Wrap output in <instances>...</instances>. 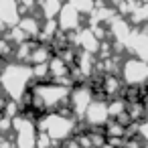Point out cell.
Returning <instances> with one entry per match:
<instances>
[{"label": "cell", "mask_w": 148, "mask_h": 148, "mask_svg": "<svg viewBox=\"0 0 148 148\" xmlns=\"http://www.w3.org/2000/svg\"><path fill=\"white\" fill-rule=\"evenodd\" d=\"M83 114L91 126H101L108 120V103L106 101H89Z\"/></svg>", "instance_id": "3"}, {"label": "cell", "mask_w": 148, "mask_h": 148, "mask_svg": "<svg viewBox=\"0 0 148 148\" xmlns=\"http://www.w3.org/2000/svg\"><path fill=\"white\" fill-rule=\"evenodd\" d=\"M75 16H77V10L71 4L63 6L61 8V21H59L61 29H73V27H77V18Z\"/></svg>", "instance_id": "4"}, {"label": "cell", "mask_w": 148, "mask_h": 148, "mask_svg": "<svg viewBox=\"0 0 148 148\" xmlns=\"http://www.w3.org/2000/svg\"><path fill=\"white\" fill-rule=\"evenodd\" d=\"M0 75H2V83H4V89L8 91V95H12V99L18 101V97H21L23 89L27 87V81L33 73L25 65H8L0 71Z\"/></svg>", "instance_id": "1"}, {"label": "cell", "mask_w": 148, "mask_h": 148, "mask_svg": "<svg viewBox=\"0 0 148 148\" xmlns=\"http://www.w3.org/2000/svg\"><path fill=\"white\" fill-rule=\"evenodd\" d=\"M124 71V79L128 85H142L146 81V67L142 59H130L124 63L122 67Z\"/></svg>", "instance_id": "2"}]
</instances>
